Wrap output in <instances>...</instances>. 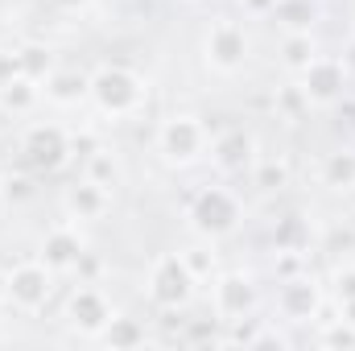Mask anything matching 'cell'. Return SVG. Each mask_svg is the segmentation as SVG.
<instances>
[{"label":"cell","instance_id":"obj_1","mask_svg":"<svg viewBox=\"0 0 355 351\" xmlns=\"http://www.w3.org/2000/svg\"><path fill=\"white\" fill-rule=\"evenodd\" d=\"M186 223L202 240H223L244 223V203L227 186H202L186 207Z\"/></svg>","mask_w":355,"mask_h":351},{"label":"cell","instance_id":"obj_2","mask_svg":"<svg viewBox=\"0 0 355 351\" xmlns=\"http://www.w3.org/2000/svg\"><path fill=\"white\" fill-rule=\"evenodd\" d=\"M153 145H157V153H162L166 166L190 170V166H198V162L207 157L211 137H207V128H202L198 116L178 112V116H166V120L157 124V141H153Z\"/></svg>","mask_w":355,"mask_h":351},{"label":"cell","instance_id":"obj_3","mask_svg":"<svg viewBox=\"0 0 355 351\" xmlns=\"http://www.w3.org/2000/svg\"><path fill=\"white\" fill-rule=\"evenodd\" d=\"M149 99V83L128 67H99L91 75V103L103 116H132Z\"/></svg>","mask_w":355,"mask_h":351},{"label":"cell","instance_id":"obj_4","mask_svg":"<svg viewBox=\"0 0 355 351\" xmlns=\"http://www.w3.org/2000/svg\"><path fill=\"white\" fill-rule=\"evenodd\" d=\"M145 289H149V302L157 310H182V306H190V298L198 289V277L190 273L182 252H162L149 264V285Z\"/></svg>","mask_w":355,"mask_h":351},{"label":"cell","instance_id":"obj_5","mask_svg":"<svg viewBox=\"0 0 355 351\" xmlns=\"http://www.w3.org/2000/svg\"><path fill=\"white\" fill-rule=\"evenodd\" d=\"M248 50H252V42H248V29L240 21H215L202 37V58L219 75H236L248 62Z\"/></svg>","mask_w":355,"mask_h":351},{"label":"cell","instance_id":"obj_6","mask_svg":"<svg viewBox=\"0 0 355 351\" xmlns=\"http://www.w3.org/2000/svg\"><path fill=\"white\" fill-rule=\"evenodd\" d=\"M297 87L306 95L310 108H335L343 99V87H347V67L343 58H331V54H318L302 75H297Z\"/></svg>","mask_w":355,"mask_h":351},{"label":"cell","instance_id":"obj_7","mask_svg":"<svg viewBox=\"0 0 355 351\" xmlns=\"http://www.w3.org/2000/svg\"><path fill=\"white\" fill-rule=\"evenodd\" d=\"M21 153H25V162H29L33 170L54 174V170L67 166V157H71L75 149H71V137H67L58 124H33V128H25V137H21Z\"/></svg>","mask_w":355,"mask_h":351},{"label":"cell","instance_id":"obj_8","mask_svg":"<svg viewBox=\"0 0 355 351\" xmlns=\"http://www.w3.org/2000/svg\"><path fill=\"white\" fill-rule=\"evenodd\" d=\"M277 314H281L285 323H310V318H318V314H322V285H318L310 273L281 277Z\"/></svg>","mask_w":355,"mask_h":351},{"label":"cell","instance_id":"obj_9","mask_svg":"<svg viewBox=\"0 0 355 351\" xmlns=\"http://www.w3.org/2000/svg\"><path fill=\"white\" fill-rule=\"evenodd\" d=\"M112 314L116 310H112V302H107V293L99 285H79L71 293V302H67V327L87 335V339H99V331L112 323Z\"/></svg>","mask_w":355,"mask_h":351},{"label":"cell","instance_id":"obj_10","mask_svg":"<svg viewBox=\"0 0 355 351\" xmlns=\"http://www.w3.org/2000/svg\"><path fill=\"white\" fill-rule=\"evenodd\" d=\"M207 157H211V166H215L219 174H248L261 153H257V137H252L248 128H223V132L211 141Z\"/></svg>","mask_w":355,"mask_h":351},{"label":"cell","instance_id":"obj_11","mask_svg":"<svg viewBox=\"0 0 355 351\" xmlns=\"http://www.w3.org/2000/svg\"><path fill=\"white\" fill-rule=\"evenodd\" d=\"M211 302H215L219 323H244L257 310V285L248 273H223V277H215Z\"/></svg>","mask_w":355,"mask_h":351},{"label":"cell","instance_id":"obj_12","mask_svg":"<svg viewBox=\"0 0 355 351\" xmlns=\"http://www.w3.org/2000/svg\"><path fill=\"white\" fill-rule=\"evenodd\" d=\"M50 293H54V273L42 261L17 264L8 273V302L17 310H42L50 302Z\"/></svg>","mask_w":355,"mask_h":351},{"label":"cell","instance_id":"obj_13","mask_svg":"<svg viewBox=\"0 0 355 351\" xmlns=\"http://www.w3.org/2000/svg\"><path fill=\"white\" fill-rule=\"evenodd\" d=\"M87 257V240L79 236V228H54V232H46V240H42V257L37 261L46 264L54 277L58 273H75L79 264Z\"/></svg>","mask_w":355,"mask_h":351},{"label":"cell","instance_id":"obj_14","mask_svg":"<svg viewBox=\"0 0 355 351\" xmlns=\"http://www.w3.org/2000/svg\"><path fill=\"white\" fill-rule=\"evenodd\" d=\"M62 207H67L71 219H79V223H95V219H103V215L112 211V190L99 186V182H91V178L83 174V182H75V186L67 190Z\"/></svg>","mask_w":355,"mask_h":351},{"label":"cell","instance_id":"obj_15","mask_svg":"<svg viewBox=\"0 0 355 351\" xmlns=\"http://www.w3.org/2000/svg\"><path fill=\"white\" fill-rule=\"evenodd\" d=\"M42 95L54 103V108H75V103H83L91 99V75H79V71H54L46 83H42Z\"/></svg>","mask_w":355,"mask_h":351},{"label":"cell","instance_id":"obj_16","mask_svg":"<svg viewBox=\"0 0 355 351\" xmlns=\"http://www.w3.org/2000/svg\"><path fill=\"white\" fill-rule=\"evenodd\" d=\"M310 240H314V228L302 211H289L272 223V248L277 252H310Z\"/></svg>","mask_w":355,"mask_h":351},{"label":"cell","instance_id":"obj_17","mask_svg":"<svg viewBox=\"0 0 355 351\" xmlns=\"http://www.w3.org/2000/svg\"><path fill=\"white\" fill-rule=\"evenodd\" d=\"M268 17L281 25V33H306L318 21V0H277Z\"/></svg>","mask_w":355,"mask_h":351},{"label":"cell","instance_id":"obj_18","mask_svg":"<svg viewBox=\"0 0 355 351\" xmlns=\"http://www.w3.org/2000/svg\"><path fill=\"white\" fill-rule=\"evenodd\" d=\"M145 323L141 318H128V314H112V323L99 331V343L112 351H128V348H145Z\"/></svg>","mask_w":355,"mask_h":351},{"label":"cell","instance_id":"obj_19","mask_svg":"<svg viewBox=\"0 0 355 351\" xmlns=\"http://www.w3.org/2000/svg\"><path fill=\"white\" fill-rule=\"evenodd\" d=\"M42 99H46V95H42V83H37V79H29V75H17V79H8V83L0 87V108H4V112H12V116L33 112Z\"/></svg>","mask_w":355,"mask_h":351},{"label":"cell","instance_id":"obj_20","mask_svg":"<svg viewBox=\"0 0 355 351\" xmlns=\"http://www.w3.org/2000/svg\"><path fill=\"white\" fill-rule=\"evenodd\" d=\"M314 58H318L314 29H306V33H281V67H285L289 75H302Z\"/></svg>","mask_w":355,"mask_h":351},{"label":"cell","instance_id":"obj_21","mask_svg":"<svg viewBox=\"0 0 355 351\" xmlns=\"http://www.w3.org/2000/svg\"><path fill=\"white\" fill-rule=\"evenodd\" d=\"M318 182L331 190H355V153L352 149H335L322 157L318 166Z\"/></svg>","mask_w":355,"mask_h":351},{"label":"cell","instance_id":"obj_22","mask_svg":"<svg viewBox=\"0 0 355 351\" xmlns=\"http://www.w3.org/2000/svg\"><path fill=\"white\" fill-rule=\"evenodd\" d=\"M17 58H21V75H29V79H37V83H46V79L58 71L54 50L42 46V42H25V46H17Z\"/></svg>","mask_w":355,"mask_h":351},{"label":"cell","instance_id":"obj_23","mask_svg":"<svg viewBox=\"0 0 355 351\" xmlns=\"http://www.w3.org/2000/svg\"><path fill=\"white\" fill-rule=\"evenodd\" d=\"M87 178L91 182H99V186H107V190H116L120 182H124V166H120V157L112 153V149H95L87 153Z\"/></svg>","mask_w":355,"mask_h":351},{"label":"cell","instance_id":"obj_24","mask_svg":"<svg viewBox=\"0 0 355 351\" xmlns=\"http://www.w3.org/2000/svg\"><path fill=\"white\" fill-rule=\"evenodd\" d=\"M248 174L261 190H285L289 186V162L285 157H257V166Z\"/></svg>","mask_w":355,"mask_h":351},{"label":"cell","instance_id":"obj_25","mask_svg":"<svg viewBox=\"0 0 355 351\" xmlns=\"http://www.w3.org/2000/svg\"><path fill=\"white\" fill-rule=\"evenodd\" d=\"M318 343L322 348H355V323H347V318H322Z\"/></svg>","mask_w":355,"mask_h":351},{"label":"cell","instance_id":"obj_26","mask_svg":"<svg viewBox=\"0 0 355 351\" xmlns=\"http://www.w3.org/2000/svg\"><path fill=\"white\" fill-rule=\"evenodd\" d=\"M335 298H339V306H347L355 302V264H343V268H335Z\"/></svg>","mask_w":355,"mask_h":351},{"label":"cell","instance_id":"obj_27","mask_svg":"<svg viewBox=\"0 0 355 351\" xmlns=\"http://www.w3.org/2000/svg\"><path fill=\"white\" fill-rule=\"evenodd\" d=\"M182 257H186V264H190V273H194L198 281L215 273V252H211V248H190V252H182Z\"/></svg>","mask_w":355,"mask_h":351},{"label":"cell","instance_id":"obj_28","mask_svg":"<svg viewBox=\"0 0 355 351\" xmlns=\"http://www.w3.org/2000/svg\"><path fill=\"white\" fill-rule=\"evenodd\" d=\"M306 108H310V103H306V95H302V87H297V83L281 91V112H285L289 120H297V116H302Z\"/></svg>","mask_w":355,"mask_h":351},{"label":"cell","instance_id":"obj_29","mask_svg":"<svg viewBox=\"0 0 355 351\" xmlns=\"http://www.w3.org/2000/svg\"><path fill=\"white\" fill-rule=\"evenodd\" d=\"M306 257H310V252H277V273H281V277L306 273Z\"/></svg>","mask_w":355,"mask_h":351},{"label":"cell","instance_id":"obj_30","mask_svg":"<svg viewBox=\"0 0 355 351\" xmlns=\"http://www.w3.org/2000/svg\"><path fill=\"white\" fill-rule=\"evenodd\" d=\"M21 75V58H17V50H0V87L8 83V79H17Z\"/></svg>","mask_w":355,"mask_h":351},{"label":"cell","instance_id":"obj_31","mask_svg":"<svg viewBox=\"0 0 355 351\" xmlns=\"http://www.w3.org/2000/svg\"><path fill=\"white\" fill-rule=\"evenodd\" d=\"M240 4H244V12H248V17H268L277 0H240Z\"/></svg>","mask_w":355,"mask_h":351},{"label":"cell","instance_id":"obj_32","mask_svg":"<svg viewBox=\"0 0 355 351\" xmlns=\"http://www.w3.org/2000/svg\"><path fill=\"white\" fill-rule=\"evenodd\" d=\"M343 67H347V75L355 71V33L347 37V46H343Z\"/></svg>","mask_w":355,"mask_h":351},{"label":"cell","instance_id":"obj_33","mask_svg":"<svg viewBox=\"0 0 355 351\" xmlns=\"http://www.w3.org/2000/svg\"><path fill=\"white\" fill-rule=\"evenodd\" d=\"M58 8H67V12H79V8H87L91 0H54Z\"/></svg>","mask_w":355,"mask_h":351},{"label":"cell","instance_id":"obj_34","mask_svg":"<svg viewBox=\"0 0 355 351\" xmlns=\"http://www.w3.org/2000/svg\"><path fill=\"white\" fill-rule=\"evenodd\" d=\"M8 302V273H0V306Z\"/></svg>","mask_w":355,"mask_h":351},{"label":"cell","instance_id":"obj_35","mask_svg":"<svg viewBox=\"0 0 355 351\" xmlns=\"http://www.w3.org/2000/svg\"><path fill=\"white\" fill-rule=\"evenodd\" d=\"M343 314H347V323H355V302H347V306H343Z\"/></svg>","mask_w":355,"mask_h":351},{"label":"cell","instance_id":"obj_36","mask_svg":"<svg viewBox=\"0 0 355 351\" xmlns=\"http://www.w3.org/2000/svg\"><path fill=\"white\" fill-rule=\"evenodd\" d=\"M352 17H355V0H352Z\"/></svg>","mask_w":355,"mask_h":351},{"label":"cell","instance_id":"obj_37","mask_svg":"<svg viewBox=\"0 0 355 351\" xmlns=\"http://www.w3.org/2000/svg\"><path fill=\"white\" fill-rule=\"evenodd\" d=\"M0 186H4V178H0Z\"/></svg>","mask_w":355,"mask_h":351},{"label":"cell","instance_id":"obj_38","mask_svg":"<svg viewBox=\"0 0 355 351\" xmlns=\"http://www.w3.org/2000/svg\"><path fill=\"white\" fill-rule=\"evenodd\" d=\"M352 198H355V190H352Z\"/></svg>","mask_w":355,"mask_h":351}]
</instances>
